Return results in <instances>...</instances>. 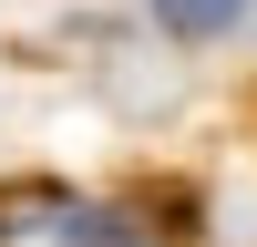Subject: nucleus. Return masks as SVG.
Returning <instances> with one entry per match:
<instances>
[{"instance_id":"f257e3e1","label":"nucleus","mask_w":257,"mask_h":247,"mask_svg":"<svg viewBox=\"0 0 257 247\" xmlns=\"http://www.w3.org/2000/svg\"><path fill=\"white\" fill-rule=\"evenodd\" d=\"M155 11H165V31H226L247 0H155Z\"/></svg>"}]
</instances>
